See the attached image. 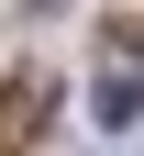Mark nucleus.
Returning <instances> with one entry per match:
<instances>
[{
  "label": "nucleus",
  "mask_w": 144,
  "mask_h": 156,
  "mask_svg": "<svg viewBox=\"0 0 144 156\" xmlns=\"http://www.w3.org/2000/svg\"><path fill=\"white\" fill-rule=\"evenodd\" d=\"M45 101H55L45 78H11V89H0V134H33V112H45Z\"/></svg>",
  "instance_id": "f257e3e1"
},
{
  "label": "nucleus",
  "mask_w": 144,
  "mask_h": 156,
  "mask_svg": "<svg viewBox=\"0 0 144 156\" xmlns=\"http://www.w3.org/2000/svg\"><path fill=\"white\" fill-rule=\"evenodd\" d=\"M133 112H144V89H133V78H111V89H100V134H122Z\"/></svg>",
  "instance_id": "f03ea898"
}]
</instances>
